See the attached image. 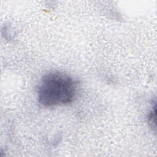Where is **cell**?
<instances>
[{"label": "cell", "instance_id": "7a4b0ae2", "mask_svg": "<svg viewBox=\"0 0 157 157\" xmlns=\"http://www.w3.org/2000/svg\"><path fill=\"white\" fill-rule=\"evenodd\" d=\"M148 121L151 125H152V123L155 125V107L148 115Z\"/></svg>", "mask_w": 157, "mask_h": 157}, {"label": "cell", "instance_id": "6da1fadb", "mask_svg": "<svg viewBox=\"0 0 157 157\" xmlns=\"http://www.w3.org/2000/svg\"><path fill=\"white\" fill-rule=\"evenodd\" d=\"M78 82L66 74L53 71L45 74L37 88V99L45 107L67 104L73 101Z\"/></svg>", "mask_w": 157, "mask_h": 157}]
</instances>
